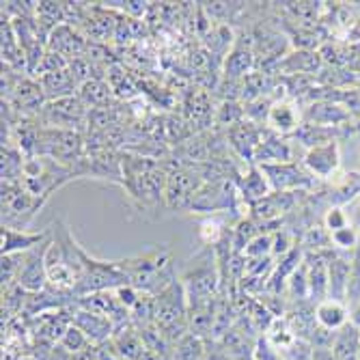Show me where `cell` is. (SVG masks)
<instances>
[{"instance_id": "3957f363", "label": "cell", "mask_w": 360, "mask_h": 360, "mask_svg": "<svg viewBox=\"0 0 360 360\" xmlns=\"http://www.w3.org/2000/svg\"><path fill=\"white\" fill-rule=\"evenodd\" d=\"M155 298V326L175 345L184 335H188V300L179 278H175Z\"/></svg>"}, {"instance_id": "f546056e", "label": "cell", "mask_w": 360, "mask_h": 360, "mask_svg": "<svg viewBox=\"0 0 360 360\" xmlns=\"http://www.w3.org/2000/svg\"><path fill=\"white\" fill-rule=\"evenodd\" d=\"M58 345H60V349H65V352H70V354H80V352H84V349H89V347H93L91 345V341L84 337V333L80 330V328H76V326L72 323L68 330H65V335H63V339L58 341Z\"/></svg>"}, {"instance_id": "8d00e7d4", "label": "cell", "mask_w": 360, "mask_h": 360, "mask_svg": "<svg viewBox=\"0 0 360 360\" xmlns=\"http://www.w3.org/2000/svg\"><path fill=\"white\" fill-rule=\"evenodd\" d=\"M252 358L255 360H281V352L272 347L266 337H259L252 349Z\"/></svg>"}, {"instance_id": "d4e9b609", "label": "cell", "mask_w": 360, "mask_h": 360, "mask_svg": "<svg viewBox=\"0 0 360 360\" xmlns=\"http://www.w3.org/2000/svg\"><path fill=\"white\" fill-rule=\"evenodd\" d=\"M106 82L110 84L115 97H119V100H134V97H139V86L134 82V78L125 74V70H121V65H112V68H108L106 72Z\"/></svg>"}, {"instance_id": "5bb4252c", "label": "cell", "mask_w": 360, "mask_h": 360, "mask_svg": "<svg viewBox=\"0 0 360 360\" xmlns=\"http://www.w3.org/2000/svg\"><path fill=\"white\" fill-rule=\"evenodd\" d=\"M236 184H238V190H240V196L242 201L252 207L255 203L264 201L266 196L272 194V188H270V181L259 165H248L246 171H242L238 177H236Z\"/></svg>"}, {"instance_id": "4dcf8cb0", "label": "cell", "mask_w": 360, "mask_h": 360, "mask_svg": "<svg viewBox=\"0 0 360 360\" xmlns=\"http://www.w3.org/2000/svg\"><path fill=\"white\" fill-rule=\"evenodd\" d=\"M283 68L287 72H293V74H307V72H315L317 70V54H311V52H296L287 56V60L283 63Z\"/></svg>"}, {"instance_id": "603a6c76", "label": "cell", "mask_w": 360, "mask_h": 360, "mask_svg": "<svg viewBox=\"0 0 360 360\" xmlns=\"http://www.w3.org/2000/svg\"><path fill=\"white\" fill-rule=\"evenodd\" d=\"M186 112H188V119L192 123H196V125H201V127L214 125L216 108H212L210 95L205 91H201V89L188 93V97H186Z\"/></svg>"}, {"instance_id": "b9f144b4", "label": "cell", "mask_w": 360, "mask_h": 360, "mask_svg": "<svg viewBox=\"0 0 360 360\" xmlns=\"http://www.w3.org/2000/svg\"><path fill=\"white\" fill-rule=\"evenodd\" d=\"M358 212H360V203H358Z\"/></svg>"}, {"instance_id": "cb8c5ba5", "label": "cell", "mask_w": 360, "mask_h": 360, "mask_svg": "<svg viewBox=\"0 0 360 360\" xmlns=\"http://www.w3.org/2000/svg\"><path fill=\"white\" fill-rule=\"evenodd\" d=\"M233 226H226L220 216H207L199 224V240L207 248H218L229 236H231Z\"/></svg>"}, {"instance_id": "9c48e42d", "label": "cell", "mask_w": 360, "mask_h": 360, "mask_svg": "<svg viewBox=\"0 0 360 360\" xmlns=\"http://www.w3.org/2000/svg\"><path fill=\"white\" fill-rule=\"evenodd\" d=\"M261 139H264V127L248 121V119L224 132L226 147L231 149L246 167L255 165V153H257Z\"/></svg>"}, {"instance_id": "4316f807", "label": "cell", "mask_w": 360, "mask_h": 360, "mask_svg": "<svg viewBox=\"0 0 360 360\" xmlns=\"http://www.w3.org/2000/svg\"><path fill=\"white\" fill-rule=\"evenodd\" d=\"M307 270H309V296L321 302L323 293L328 291V266L317 257L315 261H307Z\"/></svg>"}, {"instance_id": "74e56055", "label": "cell", "mask_w": 360, "mask_h": 360, "mask_svg": "<svg viewBox=\"0 0 360 360\" xmlns=\"http://www.w3.org/2000/svg\"><path fill=\"white\" fill-rule=\"evenodd\" d=\"M345 296L349 300H358L360 298V264H358V261L349 270V281H347V293H345Z\"/></svg>"}, {"instance_id": "6da1fadb", "label": "cell", "mask_w": 360, "mask_h": 360, "mask_svg": "<svg viewBox=\"0 0 360 360\" xmlns=\"http://www.w3.org/2000/svg\"><path fill=\"white\" fill-rule=\"evenodd\" d=\"M119 266L125 272L129 285L136 287L141 293H149V296H158L177 278L173 272V255L165 246H155L143 255L121 259Z\"/></svg>"}, {"instance_id": "ab89813d", "label": "cell", "mask_w": 360, "mask_h": 360, "mask_svg": "<svg viewBox=\"0 0 360 360\" xmlns=\"http://www.w3.org/2000/svg\"><path fill=\"white\" fill-rule=\"evenodd\" d=\"M205 360H233L231 356H229L218 343H216V347L214 349H207V354H205Z\"/></svg>"}, {"instance_id": "44dd1931", "label": "cell", "mask_w": 360, "mask_h": 360, "mask_svg": "<svg viewBox=\"0 0 360 360\" xmlns=\"http://www.w3.org/2000/svg\"><path fill=\"white\" fill-rule=\"evenodd\" d=\"M39 84H41V89L46 93V100L48 102L78 95V89H80L78 82L74 80V76L70 74V70L54 72V74H44V76H39Z\"/></svg>"}, {"instance_id": "1f68e13d", "label": "cell", "mask_w": 360, "mask_h": 360, "mask_svg": "<svg viewBox=\"0 0 360 360\" xmlns=\"http://www.w3.org/2000/svg\"><path fill=\"white\" fill-rule=\"evenodd\" d=\"M285 291H289L291 298H304V296H309V270H307V261H302L300 268L289 276Z\"/></svg>"}, {"instance_id": "5b68a950", "label": "cell", "mask_w": 360, "mask_h": 360, "mask_svg": "<svg viewBox=\"0 0 360 360\" xmlns=\"http://www.w3.org/2000/svg\"><path fill=\"white\" fill-rule=\"evenodd\" d=\"M46 199L32 194L22 181L20 184H3V226L24 229L30 220L39 214Z\"/></svg>"}, {"instance_id": "d6986e66", "label": "cell", "mask_w": 360, "mask_h": 360, "mask_svg": "<svg viewBox=\"0 0 360 360\" xmlns=\"http://www.w3.org/2000/svg\"><path fill=\"white\" fill-rule=\"evenodd\" d=\"M110 343L117 347V352L125 358V360H143L145 356V343L141 339V333L136 326L132 323H125L121 328L115 330Z\"/></svg>"}, {"instance_id": "4fadbf2b", "label": "cell", "mask_w": 360, "mask_h": 360, "mask_svg": "<svg viewBox=\"0 0 360 360\" xmlns=\"http://www.w3.org/2000/svg\"><path fill=\"white\" fill-rule=\"evenodd\" d=\"M86 48H89V39L82 35L78 28H74L72 24H60L56 26L50 37H48V50L65 56L70 63L74 58H80L86 54Z\"/></svg>"}, {"instance_id": "e575fe53", "label": "cell", "mask_w": 360, "mask_h": 360, "mask_svg": "<svg viewBox=\"0 0 360 360\" xmlns=\"http://www.w3.org/2000/svg\"><path fill=\"white\" fill-rule=\"evenodd\" d=\"M323 224H326V229H328V233H335V231H339V229H343V226H347L352 222H349V216L341 207H330L323 216Z\"/></svg>"}, {"instance_id": "836d02e7", "label": "cell", "mask_w": 360, "mask_h": 360, "mask_svg": "<svg viewBox=\"0 0 360 360\" xmlns=\"http://www.w3.org/2000/svg\"><path fill=\"white\" fill-rule=\"evenodd\" d=\"M330 242H333L337 248H341V250H352V248H356V244H358V231H356V226H354V224H347V226L339 229V231L330 233Z\"/></svg>"}, {"instance_id": "30bf717a", "label": "cell", "mask_w": 360, "mask_h": 360, "mask_svg": "<svg viewBox=\"0 0 360 360\" xmlns=\"http://www.w3.org/2000/svg\"><path fill=\"white\" fill-rule=\"evenodd\" d=\"M304 167L311 175L319 179H333L341 167V151L335 141H326L321 145L309 147L304 153Z\"/></svg>"}, {"instance_id": "8992f818", "label": "cell", "mask_w": 360, "mask_h": 360, "mask_svg": "<svg viewBox=\"0 0 360 360\" xmlns=\"http://www.w3.org/2000/svg\"><path fill=\"white\" fill-rule=\"evenodd\" d=\"M169 177H167V190H165V201L169 210H177V212H188L190 203L194 199V194L201 190V186L205 184L201 171L196 165H177L173 169H167Z\"/></svg>"}, {"instance_id": "2e32d148", "label": "cell", "mask_w": 360, "mask_h": 360, "mask_svg": "<svg viewBox=\"0 0 360 360\" xmlns=\"http://www.w3.org/2000/svg\"><path fill=\"white\" fill-rule=\"evenodd\" d=\"M50 229H46V231H24V229L3 226V231H0V250H3V255L28 252L35 246L44 244L50 238Z\"/></svg>"}, {"instance_id": "7c38bea8", "label": "cell", "mask_w": 360, "mask_h": 360, "mask_svg": "<svg viewBox=\"0 0 360 360\" xmlns=\"http://www.w3.org/2000/svg\"><path fill=\"white\" fill-rule=\"evenodd\" d=\"M70 315H72V323L76 326V328H80L84 333V337L91 341L93 347L110 341L112 335H115V330H117L115 323L108 317L100 315V313H93V311H86V309L76 307Z\"/></svg>"}, {"instance_id": "9a60e30c", "label": "cell", "mask_w": 360, "mask_h": 360, "mask_svg": "<svg viewBox=\"0 0 360 360\" xmlns=\"http://www.w3.org/2000/svg\"><path fill=\"white\" fill-rule=\"evenodd\" d=\"M293 160V147L285 141V136L274 134L266 127L264 139H261L257 153H255V165L259 167H270V165H289Z\"/></svg>"}, {"instance_id": "d590c367", "label": "cell", "mask_w": 360, "mask_h": 360, "mask_svg": "<svg viewBox=\"0 0 360 360\" xmlns=\"http://www.w3.org/2000/svg\"><path fill=\"white\" fill-rule=\"evenodd\" d=\"M293 248V240L287 231H272V257L278 261L281 257H285L289 250Z\"/></svg>"}, {"instance_id": "ffe728a7", "label": "cell", "mask_w": 360, "mask_h": 360, "mask_svg": "<svg viewBox=\"0 0 360 360\" xmlns=\"http://www.w3.org/2000/svg\"><path fill=\"white\" fill-rule=\"evenodd\" d=\"M349 311L341 300L335 298H326L321 302H317L315 309V323L321 330H341L347 323Z\"/></svg>"}, {"instance_id": "277c9868", "label": "cell", "mask_w": 360, "mask_h": 360, "mask_svg": "<svg viewBox=\"0 0 360 360\" xmlns=\"http://www.w3.org/2000/svg\"><path fill=\"white\" fill-rule=\"evenodd\" d=\"M123 285H129V281L121 270L119 261H100L82 252V274L74 296L84 298L91 296V293L115 291Z\"/></svg>"}, {"instance_id": "e0dca14e", "label": "cell", "mask_w": 360, "mask_h": 360, "mask_svg": "<svg viewBox=\"0 0 360 360\" xmlns=\"http://www.w3.org/2000/svg\"><path fill=\"white\" fill-rule=\"evenodd\" d=\"M257 56L252 46H244L240 39H236L231 52L222 60V78L226 80H244L248 74L255 72Z\"/></svg>"}, {"instance_id": "f35d334b", "label": "cell", "mask_w": 360, "mask_h": 360, "mask_svg": "<svg viewBox=\"0 0 360 360\" xmlns=\"http://www.w3.org/2000/svg\"><path fill=\"white\" fill-rule=\"evenodd\" d=\"M95 354H97V360H125V358L117 352V347H115L110 341H106V343H102V345H97V347H95Z\"/></svg>"}, {"instance_id": "52a82bcc", "label": "cell", "mask_w": 360, "mask_h": 360, "mask_svg": "<svg viewBox=\"0 0 360 360\" xmlns=\"http://www.w3.org/2000/svg\"><path fill=\"white\" fill-rule=\"evenodd\" d=\"M89 115H91V108L80 100L78 95L48 102L41 112L46 127L72 129V132H80V134L84 132V125L89 127Z\"/></svg>"}, {"instance_id": "83f0119b", "label": "cell", "mask_w": 360, "mask_h": 360, "mask_svg": "<svg viewBox=\"0 0 360 360\" xmlns=\"http://www.w3.org/2000/svg\"><path fill=\"white\" fill-rule=\"evenodd\" d=\"M266 339H268V343L272 345V347H276L281 354L287 349V347H291L293 343H296V333H293V328L289 326V321H287V317H276L274 319V323L268 328V333L264 335Z\"/></svg>"}, {"instance_id": "60d3db41", "label": "cell", "mask_w": 360, "mask_h": 360, "mask_svg": "<svg viewBox=\"0 0 360 360\" xmlns=\"http://www.w3.org/2000/svg\"><path fill=\"white\" fill-rule=\"evenodd\" d=\"M354 226H356V231L360 233V212L356 214V220H354Z\"/></svg>"}, {"instance_id": "f1b7e54d", "label": "cell", "mask_w": 360, "mask_h": 360, "mask_svg": "<svg viewBox=\"0 0 360 360\" xmlns=\"http://www.w3.org/2000/svg\"><path fill=\"white\" fill-rule=\"evenodd\" d=\"M246 121V110L242 102H220V106L216 108L214 115V125L218 129H231L233 125Z\"/></svg>"}, {"instance_id": "ac0fdd59", "label": "cell", "mask_w": 360, "mask_h": 360, "mask_svg": "<svg viewBox=\"0 0 360 360\" xmlns=\"http://www.w3.org/2000/svg\"><path fill=\"white\" fill-rule=\"evenodd\" d=\"M270 181L272 192H291L296 190L298 186L307 184V177L296 169L293 162L289 165H270V167H261Z\"/></svg>"}, {"instance_id": "ba28073f", "label": "cell", "mask_w": 360, "mask_h": 360, "mask_svg": "<svg viewBox=\"0 0 360 360\" xmlns=\"http://www.w3.org/2000/svg\"><path fill=\"white\" fill-rule=\"evenodd\" d=\"M52 238V233H50ZM50 238L35 246L32 250L24 252L22 257V266H20V272H18V278H15V285L28 293V296H35V293H44L46 287H48V272H46V250L50 246Z\"/></svg>"}, {"instance_id": "8fae6325", "label": "cell", "mask_w": 360, "mask_h": 360, "mask_svg": "<svg viewBox=\"0 0 360 360\" xmlns=\"http://www.w3.org/2000/svg\"><path fill=\"white\" fill-rule=\"evenodd\" d=\"M266 127L270 132L281 134V136L296 134L302 127V112H300L298 104L289 100V97H278V100H274V104L268 112Z\"/></svg>"}, {"instance_id": "7402d4cb", "label": "cell", "mask_w": 360, "mask_h": 360, "mask_svg": "<svg viewBox=\"0 0 360 360\" xmlns=\"http://www.w3.org/2000/svg\"><path fill=\"white\" fill-rule=\"evenodd\" d=\"M78 97L91 108H110V104L115 102V93L110 89V84L106 82V78H93L89 82H84L78 89Z\"/></svg>"}, {"instance_id": "484cf974", "label": "cell", "mask_w": 360, "mask_h": 360, "mask_svg": "<svg viewBox=\"0 0 360 360\" xmlns=\"http://www.w3.org/2000/svg\"><path fill=\"white\" fill-rule=\"evenodd\" d=\"M205 354H207V341L192 333L184 335L173 345V360H205Z\"/></svg>"}, {"instance_id": "7a4b0ae2", "label": "cell", "mask_w": 360, "mask_h": 360, "mask_svg": "<svg viewBox=\"0 0 360 360\" xmlns=\"http://www.w3.org/2000/svg\"><path fill=\"white\" fill-rule=\"evenodd\" d=\"M188 307L212 302L220 296V266L214 248H203L192 259H188V266L179 276Z\"/></svg>"}, {"instance_id": "d6a6232c", "label": "cell", "mask_w": 360, "mask_h": 360, "mask_svg": "<svg viewBox=\"0 0 360 360\" xmlns=\"http://www.w3.org/2000/svg\"><path fill=\"white\" fill-rule=\"evenodd\" d=\"M246 259H266L272 257V233H261L257 236L242 252Z\"/></svg>"}]
</instances>
